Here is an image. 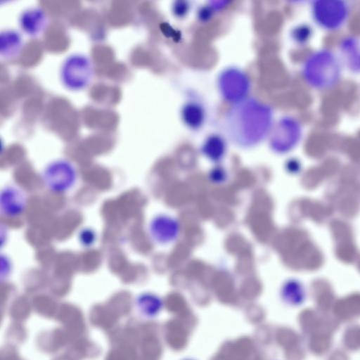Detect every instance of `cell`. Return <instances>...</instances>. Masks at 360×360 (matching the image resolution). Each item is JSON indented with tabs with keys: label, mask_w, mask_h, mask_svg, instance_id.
Wrapping results in <instances>:
<instances>
[{
	"label": "cell",
	"mask_w": 360,
	"mask_h": 360,
	"mask_svg": "<svg viewBox=\"0 0 360 360\" xmlns=\"http://www.w3.org/2000/svg\"><path fill=\"white\" fill-rule=\"evenodd\" d=\"M304 80L317 89H329L340 78L341 65L337 56L330 51L319 50L311 54L302 68Z\"/></svg>",
	"instance_id": "cell-2"
},
{
	"label": "cell",
	"mask_w": 360,
	"mask_h": 360,
	"mask_svg": "<svg viewBox=\"0 0 360 360\" xmlns=\"http://www.w3.org/2000/svg\"><path fill=\"white\" fill-rule=\"evenodd\" d=\"M23 39L20 33L13 29H6L0 34V55L5 59H11L20 53Z\"/></svg>",
	"instance_id": "cell-11"
},
{
	"label": "cell",
	"mask_w": 360,
	"mask_h": 360,
	"mask_svg": "<svg viewBox=\"0 0 360 360\" xmlns=\"http://www.w3.org/2000/svg\"><path fill=\"white\" fill-rule=\"evenodd\" d=\"M218 83L223 98L234 103L245 98L250 87L247 75L241 70L233 68L221 73Z\"/></svg>",
	"instance_id": "cell-7"
},
{
	"label": "cell",
	"mask_w": 360,
	"mask_h": 360,
	"mask_svg": "<svg viewBox=\"0 0 360 360\" xmlns=\"http://www.w3.org/2000/svg\"><path fill=\"white\" fill-rule=\"evenodd\" d=\"M200 151L210 162L218 164L221 162L226 153L224 139L217 134H212L203 141Z\"/></svg>",
	"instance_id": "cell-12"
},
{
	"label": "cell",
	"mask_w": 360,
	"mask_h": 360,
	"mask_svg": "<svg viewBox=\"0 0 360 360\" xmlns=\"http://www.w3.org/2000/svg\"><path fill=\"white\" fill-rule=\"evenodd\" d=\"M311 11L315 22L328 30H336L342 27L349 15L348 4L340 0L316 1Z\"/></svg>",
	"instance_id": "cell-5"
},
{
	"label": "cell",
	"mask_w": 360,
	"mask_h": 360,
	"mask_svg": "<svg viewBox=\"0 0 360 360\" xmlns=\"http://www.w3.org/2000/svg\"><path fill=\"white\" fill-rule=\"evenodd\" d=\"M301 136L302 128L298 121L290 117H285L272 129L269 145L274 152L285 153L297 144Z\"/></svg>",
	"instance_id": "cell-6"
},
{
	"label": "cell",
	"mask_w": 360,
	"mask_h": 360,
	"mask_svg": "<svg viewBox=\"0 0 360 360\" xmlns=\"http://www.w3.org/2000/svg\"><path fill=\"white\" fill-rule=\"evenodd\" d=\"M283 295L290 302L300 303L304 298V291L301 285L295 280L288 281L283 287Z\"/></svg>",
	"instance_id": "cell-15"
},
{
	"label": "cell",
	"mask_w": 360,
	"mask_h": 360,
	"mask_svg": "<svg viewBox=\"0 0 360 360\" xmlns=\"http://www.w3.org/2000/svg\"><path fill=\"white\" fill-rule=\"evenodd\" d=\"M273 112L266 104L254 98H245L228 110L224 122V131L237 146L253 147L271 130Z\"/></svg>",
	"instance_id": "cell-1"
},
{
	"label": "cell",
	"mask_w": 360,
	"mask_h": 360,
	"mask_svg": "<svg viewBox=\"0 0 360 360\" xmlns=\"http://www.w3.org/2000/svg\"><path fill=\"white\" fill-rule=\"evenodd\" d=\"M189 3L186 1H176L172 6V12L177 18L184 17L189 11Z\"/></svg>",
	"instance_id": "cell-18"
},
{
	"label": "cell",
	"mask_w": 360,
	"mask_h": 360,
	"mask_svg": "<svg viewBox=\"0 0 360 360\" xmlns=\"http://www.w3.org/2000/svg\"><path fill=\"white\" fill-rule=\"evenodd\" d=\"M79 242L84 247L89 248L95 243L96 234L95 231L90 228H84L79 235Z\"/></svg>",
	"instance_id": "cell-17"
},
{
	"label": "cell",
	"mask_w": 360,
	"mask_h": 360,
	"mask_svg": "<svg viewBox=\"0 0 360 360\" xmlns=\"http://www.w3.org/2000/svg\"><path fill=\"white\" fill-rule=\"evenodd\" d=\"M310 30L305 26H299L294 29L292 35V38L298 43H303L307 40L309 37Z\"/></svg>",
	"instance_id": "cell-19"
},
{
	"label": "cell",
	"mask_w": 360,
	"mask_h": 360,
	"mask_svg": "<svg viewBox=\"0 0 360 360\" xmlns=\"http://www.w3.org/2000/svg\"><path fill=\"white\" fill-rule=\"evenodd\" d=\"M41 179L51 192L63 193L70 191L77 180L75 166L65 159L50 162L41 172Z\"/></svg>",
	"instance_id": "cell-4"
},
{
	"label": "cell",
	"mask_w": 360,
	"mask_h": 360,
	"mask_svg": "<svg viewBox=\"0 0 360 360\" xmlns=\"http://www.w3.org/2000/svg\"><path fill=\"white\" fill-rule=\"evenodd\" d=\"M148 234L156 244L165 245L175 242L181 232V224L174 217L165 213L154 216L148 224Z\"/></svg>",
	"instance_id": "cell-8"
},
{
	"label": "cell",
	"mask_w": 360,
	"mask_h": 360,
	"mask_svg": "<svg viewBox=\"0 0 360 360\" xmlns=\"http://www.w3.org/2000/svg\"><path fill=\"white\" fill-rule=\"evenodd\" d=\"M27 198L22 189L15 185H7L1 191V213L8 217H15L24 213Z\"/></svg>",
	"instance_id": "cell-9"
},
{
	"label": "cell",
	"mask_w": 360,
	"mask_h": 360,
	"mask_svg": "<svg viewBox=\"0 0 360 360\" xmlns=\"http://www.w3.org/2000/svg\"><path fill=\"white\" fill-rule=\"evenodd\" d=\"M214 11L211 6L201 7L198 12V19L202 22L208 21L212 18Z\"/></svg>",
	"instance_id": "cell-20"
},
{
	"label": "cell",
	"mask_w": 360,
	"mask_h": 360,
	"mask_svg": "<svg viewBox=\"0 0 360 360\" xmlns=\"http://www.w3.org/2000/svg\"><path fill=\"white\" fill-rule=\"evenodd\" d=\"M183 122L188 128L195 130L204 124L205 112L202 105L197 101H190L186 103L181 110Z\"/></svg>",
	"instance_id": "cell-13"
},
{
	"label": "cell",
	"mask_w": 360,
	"mask_h": 360,
	"mask_svg": "<svg viewBox=\"0 0 360 360\" xmlns=\"http://www.w3.org/2000/svg\"><path fill=\"white\" fill-rule=\"evenodd\" d=\"M48 23L49 18L46 12L37 6L25 9L19 17L21 30L31 37H37L42 34Z\"/></svg>",
	"instance_id": "cell-10"
},
{
	"label": "cell",
	"mask_w": 360,
	"mask_h": 360,
	"mask_svg": "<svg viewBox=\"0 0 360 360\" xmlns=\"http://www.w3.org/2000/svg\"><path fill=\"white\" fill-rule=\"evenodd\" d=\"M229 177L227 170L219 165L212 167L208 172L207 179L209 181L214 185H222L225 184Z\"/></svg>",
	"instance_id": "cell-16"
},
{
	"label": "cell",
	"mask_w": 360,
	"mask_h": 360,
	"mask_svg": "<svg viewBox=\"0 0 360 360\" xmlns=\"http://www.w3.org/2000/svg\"><path fill=\"white\" fill-rule=\"evenodd\" d=\"M340 48L348 67L354 72H360V41L347 37L342 40Z\"/></svg>",
	"instance_id": "cell-14"
},
{
	"label": "cell",
	"mask_w": 360,
	"mask_h": 360,
	"mask_svg": "<svg viewBox=\"0 0 360 360\" xmlns=\"http://www.w3.org/2000/svg\"><path fill=\"white\" fill-rule=\"evenodd\" d=\"M92 60L83 53H72L63 61L60 68V78L68 89L79 91L86 89L94 77Z\"/></svg>",
	"instance_id": "cell-3"
}]
</instances>
